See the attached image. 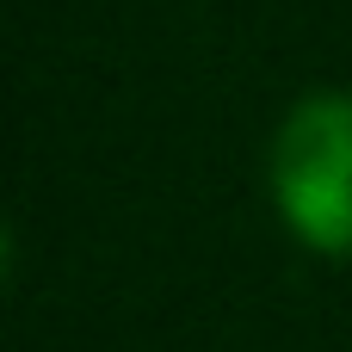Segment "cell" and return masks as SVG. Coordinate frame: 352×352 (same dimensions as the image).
<instances>
[{
	"label": "cell",
	"mask_w": 352,
	"mask_h": 352,
	"mask_svg": "<svg viewBox=\"0 0 352 352\" xmlns=\"http://www.w3.org/2000/svg\"><path fill=\"white\" fill-rule=\"evenodd\" d=\"M272 204L328 260L352 254V93H309L272 136Z\"/></svg>",
	"instance_id": "6da1fadb"
}]
</instances>
